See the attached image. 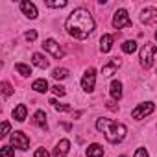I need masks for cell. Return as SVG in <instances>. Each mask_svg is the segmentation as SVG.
I'll return each mask as SVG.
<instances>
[{
	"label": "cell",
	"mask_w": 157,
	"mask_h": 157,
	"mask_svg": "<svg viewBox=\"0 0 157 157\" xmlns=\"http://www.w3.org/2000/svg\"><path fill=\"white\" fill-rule=\"evenodd\" d=\"M94 19L91 17V13L83 8L80 10H74L70 13V17L67 19L65 22V28L67 32L74 37V39H87L89 33L94 32Z\"/></svg>",
	"instance_id": "6da1fadb"
},
{
	"label": "cell",
	"mask_w": 157,
	"mask_h": 157,
	"mask_svg": "<svg viewBox=\"0 0 157 157\" xmlns=\"http://www.w3.org/2000/svg\"><path fill=\"white\" fill-rule=\"evenodd\" d=\"M96 128H98V131H102L105 135V139L111 144H118L126 137V126L124 124H118L115 120H109V118H98Z\"/></svg>",
	"instance_id": "7a4b0ae2"
},
{
	"label": "cell",
	"mask_w": 157,
	"mask_h": 157,
	"mask_svg": "<svg viewBox=\"0 0 157 157\" xmlns=\"http://www.w3.org/2000/svg\"><path fill=\"white\" fill-rule=\"evenodd\" d=\"M155 52H157V48H155V44H151V43H146V44L140 48V65H142L144 68H150V67L153 65Z\"/></svg>",
	"instance_id": "3957f363"
},
{
	"label": "cell",
	"mask_w": 157,
	"mask_h": 157,
	"mask_svg": "<svg viewBox=\"0 0 157 157\" xmlns=\"http://www.w3.org/2000/svg\"><path fill=\"white\" fill-rule=\"evenodd\" d=\"M131 19H129V15H128V11L126 10H118L115 15H113V28H117V30H122V28H131Z\"/></svg>",
	"instance_id": "277c9868"
},
{
	"label": "cell",
	"mask_w": 157,
	"mask_h": 157,
	"mask_svg": "<svg viewBox=\"0 0 157 157\" xmlns=\"http://www.w3.org/2000/svg\"><path fill=\"white\" fill-rule=\"evenodd\" d=\"M153 109H155V105H153L151 102H142V104H139V105L133 109L131 117H133L135 120H142L144 117H148L150 113H153Z\"/></svg>",
	"instance_id": "5b68a950"
},
{
	"label": "cell",
	"mask_w": 157,
	"mask_h": 157,
	"mask_svg": "<svg viewBox=\"0 0 157 157\" xmlns=\"http://www.w3.org/2000/svg\"><path fill=\"white\" fill-rule=\"evenodd\" d=\"M94 83H96V70L91 67V68L85 70V74L82 78V89L87 91V93H91L94 89Z\"/></svg>",
	"instance_id": "8992f818"
},
{
	"label": "cell",
	"mask_w": 157,
	"mask_h": 157,
	"mask_svg": "<svg viewBox=\"0 0 157 157\" xmlns=\"http://www.w3.org/2000/svg\"><path fill=\"white\" fill-rule=\"evenodd\" d=\"M11 146L19 148V150H28L30 148V139L26 133L22 131H13L11 133Z\"/></svg>",
	"instance_id": "52a82bcc"
},
{
	"label": "cell",
	"mask_w": 157,
	"mask_h": 157,
	"mask_svg": "<svg viewBox=\"0 0 157 157\" xmlns=\"http://www.w3.org/2000/svg\"><path fill=\"white\" fill-rule=\"evenodd\" d=\"M43 48L46 50V52H50L56 59H61L63 56H65V52H63V48L54 41V39H44V43H43Z\"/></svg>",
	"instance_id": "ba28073f"
},
{
	"label": "cell",
	"mask_w": 157,
	"mask_h": 157,
	"mask_svg": "<svg viewBox=\"0 0 157 157\" xmlns=\"http://www.w3.org/2000/svg\"><path fill=\"white\" fill-rule=\"evenodd\" d=\"M140 22L142 24H153L157 22V10L155 8H146L140 13Z\"/></svg>",
	"instance_id": "9c48e42d"
},
{
	"label": "cell",
	"mask_w": 157,
	"mask_h": 157,
	"mask_svg": "<svg viewBox=\"0 0 157 157\" xmlns=\"http://www.w3.org/2000/svg\"><path fill=\"white\" fill-rule=\"evenodd\" d=\"M68 150H70V140L68 139H61L56 144V148H54V157H65L68 153Z\"/></svg>",
	"instance_id": "30bf717a"
},
{
	"label": "cell",
	"mask_w": 157,
	"mask_h": 157,
	"mask_svg": "<svg viewBox=\"0 0 157 157\" xmlns=\"http://www.w3.org/2000/svg\"><path fill=\"white\" fill-rule=\"evenodd\" d=\"M21 11L28 17V19H37V8L33 2H28V0H22L21 2Z\"/></svg>",
	"instance_id": "8fae6325"
},
{
	"label": "cell",
	"mask_w": 157,
	"mask_h": 157,
	"mask_svg": "<svg viewBox=\"0 0 157 157\" xmlns=\"http://www.w3.org/2000/svg\"><path fill=\"white\" fill-rule=\"evenodd\" d=\"M118 67H120V59H118V57H113V59H109V63H105V65L102 67V74H104V76H111V74L117 72Z\"/></svg>",
	"instance_id": "7c38bea8"
},
{
	"label": "cell",
	"mask_w": 157,
	"mask_h": 157,
	"mask_svg": "<svg viewBox=\"0 0 157 157\" xmlns=\"http://www.w3.org/2000/svg\"><path fill=\"white\" fill-rule=\"evenodd\" d=\"M33 124L37 128H41L43 131H48V124H46V113L44 111H35L33 115Z\"/></svg>",
	"instance_id": "4fadbf2b"
},
{
	"label": "cell",
	"mask_w": 157,
	"mask_h": 157,
	"mask_svg": "<svg viewBox=\"0 0 157 157\" xmlns=\"http://www.w3.org/2000/svg\"><path fill=\"white\" fill-rule=\"evenodd\" d=\"M109 94L113 100H120L122 98V83L118 80H113L111 85H109Z\"/></svg>",
	"instance_id": "5bb4252c"
},
{
	"label": "cell",
	"mask_w": 157,
	"mask_h": 157,
	"mask_svg": "<svg viewBox=\"0 0 157 157\" xmlns=\"http://www.w3.org/2000/svg\"><path fill=\"white\" fill-rule=\"evenodd\" d=\"M113 41H115V35L105 33V35L100 39V50H102L104 54H107V52L111 50V46H113Z\"/></svg>",
	"instance_id": "9a60e30c"
},
{
	"label": "cell",
	"mask_w": 157,
	"mask_h": 157,
	"mask_svg": "<svg viewBox=\"0 0 157 157\" xmlns=\"http://www.w3.org/2000/svg\"><path fill=\"white\" fill-rule=\"evenodd\" d=\"M32 61H33V65H35V67H39V68H43V70H44V68H48V65H50V63H48V59H46L43 54H37V52L32 56Z\"/></svg>",
	"instance_id": "2e32d148"
},
{
	"label": "cell",
	"mask_w": 157,
	"mask_h": 157,
	"mask_svg": "<svg viewBox=\"0 0 157 157\" xmlns=\"http://www.w3.org/2000/svg\"><path fill=\"white\" fill-rule=\"evenodd\" d=\"M26 115H28V109H26L24 104H19V105L13 109V118L19 120V122H22V120L26 118Z\"/></svg>",
	"instance_id": "e0dca14e"
},
{
	"label": "cell",
	"mask_w": 157,
	"mask_h": 157,
	"mask_svg": "<svg viewBox=\"0 0 157 157\" xmlns=\"http://www.w3.org/2000/svg\"><path fill=\"white\" fill-rule=\"evenodd\" d=\"M104 155V148L100 144H91L87 148V157H102Z\"/></svg>",
	"instance_id": "ac0fdd59"
},
{
	"label": "cell",
	"mask_w": 157,
	"mask_h": 157,
	"mask_svg": "<svg viewBox=\"0 0 157 157\" xmlns=\"http://www.w3.org/2000/svg\"><path fill=\"white\" fill-rule=\"evenodd\" d=\"M32 89L37 91V93H46L50 87H48V82H46V80H35V82L32 83Z\"/></svg>",
	"instance_id": "d6986e66"
},
{
	"label": "cell",
	"mask_w": 157,
	"mask_h": 157,
	"mask_svg": "<svg viewBox=\"0 0 157 157\" xmlns=\"http://www.w3.org/2000/svg\"><path fill=\"white\" fill-rule=\"evenodd\" d=\"M52 76H54V80H65V78L68 76V70L63 68V67H57L52 70Z\"/></svg>",
	"instance_id": "ffe728a7"
},
{
	"label": "cell",
	"mask_w": 157,
	"mask_h": 157,
	"mask_svg": "<svg viewBox=\"0 0 157 157\" xmlns=\"http://www.w3.org/2000/svg\"><path fill=\"white\" fill-rule=\"evenodd\" d=\"M135 50H137V41H126L122 44V52L124 54H133Z\"/></svg>",
	"instance_id": "44dd1931"
},
{
	"label": "cell",
	"mask_w": 157,
	"mask_h": 157,
	"mask_svg": "<svg viewBox=\"0 0 157 157\" xmlns=\"http://www.w3.org/2000/svg\"><path fill=\"white\" fill-rule=\"evenodd\" d=\"M15 70H17L21 76H30V74H32L30 65H24V63H17V65H15Z\"/></svg>",
	"instance_id": "7402d4cb"
},
{
	"label": "cell",
	"mask_w": 157,
	"mask_h": 157,
	"mask_svg": "<svg viewBox=\"0 0 157 157\" xmlns=\"http://www.w3.org/2000/svg\"><path fill=\"white\" fill-rule=\"evenodd\" d=\"M0 157H15V148L13 146H2Z\"/></svg>",
	"instance_id": "603a6c76"
},
{
	"label": "cell",
	"mask_w": 157,
	"mask_h": 157,
	"mask_svg": "<svg viewBox=\"0 0 157 157\" xmlns=\"http://www.w3.org/2000/svg\"><path fill=\"white\" fill-rule=\"evenodd\" d=\"M2 94L8 98V96H11L13 94V87L8 83V82H2Z\"/></svg>",
	"instance_id": "cb8c5ba5"
},
{
	"label": "cell",
	"mask_w": 157,
	"mask_h": 157,
	"mask_svg": "<svg viewBox=\"0 0 157 157\" xmlns=\"http://www.w3.org/2000/svg\"><path fill=\"white\" fill-rule=\"evenodd\" d=\"M48 8H65L67 6V0H59V2H52V0H46L44 2Z\"/></svg>",
	"instance_id": "d4e9b609"
},
{
	"label": "cell",
	"mask_w": 157,
	"mask_h": 157,
	"mask_svg": "<svg viewBox=\"0 0 157 157\" xmlns=\"http://www.w3.org/2000/svg\"><path fill=\"white\" fill-rule=\"evenodd\" d=\"M50 89H52V93H54L56 96H65V94H67V89L61 87V85H54V87H50Z\"/></svg>",
	"instance_id": "484cf974"
},
{
	"label": "cell",
	"mask_w": 157,
	"mask_h": 157,
	"mask_svg": "<svg viewBox=\"0 0 157 157\" xmlns=\"http://www.w3.org/2000/svg\"><path fill=\"white\" fill-rule=\"evenodd\" d=\"M50 104L54 105L56 111H70V105H65V104H57L56 100H50Z\"/></svg>",
	"instance_id": "4316f807"
},
{
	"label": "cell",
	"mask_w": 157,
	"mask_h": 157,
	"mask_svg": "<svg viewBox=\"0 0 157 157\" xmlns=\"http://www.w3.org/2000/svg\"><path fill=\"white\" fill-rule=\"evenodd\" d=\"M10 129H11V126H10V122H2V133H0V137H6L8 133H10Z\"/></svg>",
	"instance_id": "83f0119b"
},
{
	"label": "cell",
	"mask_w": 157,
	"mask_h": 157,
	"mask_svg": "<svg viewBox=\"0 0 157 157\" xmlns=\"http://www.w3.org/2000/svg\"><path fill=\"white\" fill-rule=\"evenodd\" d=\"M33 157H50V155H48V151L44 148H37L35 153H33Z\"/></svg>",
	"instance_id": "f1b7e54d"
},
{
	"label": "cell",
	"mask_w": 157,
	"mask_h": 157,
	"mask_svg": "<svg viewBox=\"0 0 157 157\" xmlns=\"http://www.w3.org/2000/svg\"><path fill=\"white\" fill-rule=\"evenodd\" d=\"M133 157H150V155H148V150L146 148H137V151H135Z\"/></svg>",
	"instance_id": "f546056e"
},
{
	"label": "cell",
	"mask_w": 157,
	"mask_h": 157,
	"mask_svg": "<svg viewBox=\"0 0 157 157\" xmlns=\"http://www.w3.org/2000/svg\"><path fill=\"white\" fill-rule=\"evenodd\" d=\"M26 39H28V41H35V39H37V32H35V30L26 32Z\"/></svg>",
	"instance_id": "4dcf8cb0"
},
{
	"label": "cell",
	"mask_w": 157,
	"mask_h": 157,
	"mask_svg": "<svg viewBox=\"0 0 157 157\" xmlns=\"http://www.w3.org/2000/svg\"><path fill=\"white\" fill-rule=\"evenodd\" d=\"M155 41H157V32H155Z\"/></svg>",
	"instance_id": "1f68e13d"
}]
</instances>
